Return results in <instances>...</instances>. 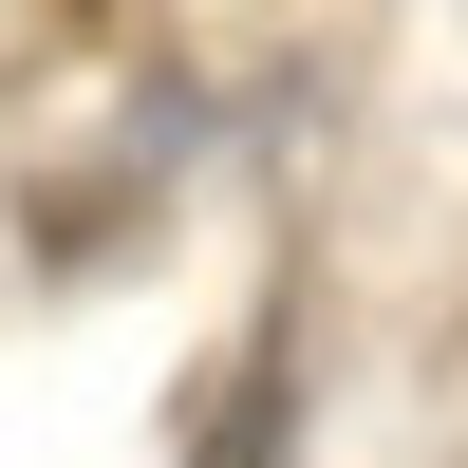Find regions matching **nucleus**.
<instances>
[{
    "label": "nucleus",
    "mask_w": 468,
    "mask_h": 468,
    "mask_svg": "<svg viewBox=\"0 0 468 468\" xmlns=\"http://www.w3.org/2000/svg\"><path fill=\"white\" fill-rule=\"evenodd\" d=\"M187 468H300V356H282V337L225 375V412L187 431Z\"/></svg>",
    "instance_id": "f257e3e1"
}]
</instances>
